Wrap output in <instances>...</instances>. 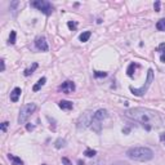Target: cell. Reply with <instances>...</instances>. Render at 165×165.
<instances>
[{"instance_id": "4", "label": "cell", "mask_w": 165, "mask_h": 165, "mask_svg": "<svg viewBox=\"0 0 165 165\" xmlns=\"http://www.w3.org/2000/svg\"><path fill=\"white\" fill-rule=\"evenodd\" d=\"M152 81H154V70H152V68H150V70L147 71V79H146V84L143 85V87H141V88H133V87H130V92H132L134 95H137V97H141V95H143L148 90V88L151 87V83H152Z\"/></svg>"}, {"instance_id": "11", "label": "cell", "mask_w": 165, "mask_h": 165, "mask_svg": "<svg viewBox=\"0 0 165 165\" xmlns=\"http://www.w3.org/2000/svg\"><path fill=\"white\" fill-rule=\"evenodd\" d=\"M90 128L93 129V132H95V133L99 134V133H101V128H102V121H98V120H95V119H92Z\"/></svg>"}, {"instance_id": "36", "label": "cell", "mask_w": 165, "mask_h": 165, "mask_svg": "<svg viewBox=\"0 0 165 165\" xmlns=\"http://www.w3.org/2000/svg\"><path fill=\"white\" fill-rule=\"evenodd\" d=\"M43 165H47V164H43Z\"/></svg>"}, {"instance_id": "24", "label": "cell", "mask_w": 165, "mask_h": 165, "mask_svg": "<svg viewBox=\"0 0 165 165\" xmlns=\"http://www.w3.org/2000/svg\"><path fill=\"white\" fill-rule=\"evenodd\" d=\"M158 52H161L164 54V53H165V43H161V44L159 45V47H158Z\"/></svg>"}, {"instance_id": "28", "label": "cell", "mask_w": 165, "mask_h": 165, "mask_svg": "<svg viewBox=\"0 0 165 165\" xmlns=\"http://www.w3.org/2000/svg\"><path fill=\"white\" fill-rule=\"evenodd\" d=\"M112 165H129L126 163V161H116V163H114Z\"/></svg>"}, {"instance_id": "5", "label": "cell", "mask_w": 165, "mask_h": 165, "mask_svg": "<svg viewBox=\"0 0 165 165\" xmlns=\"http://www.w3.org/2000/svg\"><path fill=\"white\" fill-rule=\"evenodd\" d=\"M31 7L36 8L41 13H44L45 16H50L53 13V5L49 1H47V0H35V1H31Z\"/></svg>"}, {"instance_id": "10", "label": "cell", "mask_w": 165, "mask_h": 165, "mask_svg": "<svg viewBox=\"0 0 165 165\" xmlns=\"http://www.w3.org/2000/svg\"><path fill=\"white\" fill-rule=\"evenodd\" d=\"M21 88H14V89L10 92V101L12 102H18V99H20V95H21Z\"/></svg>"}, {"instance_id": "2", "label": "cell", "mask_w": 165, "mask_h": 165, "mask_svg": "<svg viewBox=\"0 0 165 165\" xmlns=\"http://www.w3.org/2000/svg\"><path fill=\"white\" fill-rule=\"evenodd\" d=\"M126 156L130 160L146 163V161L152 160L154 151L148 147H132L126 151Z\"/></svg>"}, {"instance_id": "35", "label": "cell", "mask_w": 165, "mask_h": 165, "mask_svg": "<svg viewBox=\"0 0 165 165\" xmlns=\"http://www.w3.org/2000/svg\"><path fill=\"white\" fill-rule=\"evenodd\" d=\"M78 165H84V161H81V160H79V161H78Z\"/></svg>"}, {"instance_id": "26", "label": "cell", "mask_w": 165, "mask_h": 165, "mask_svg": "<svg viewBox=\"0 0 165 165\" xmlns=\"http://www.w3.org/2000/svg\"><path fill=\"white\" fill-rule=\"evenodd\" d=\"M8 125H9V123H8V121H4V123H1V132H7Z\"/></svg>"}, {"instance_id": "22", "label": "cell", "mask_w": 165, "mask_h": 165, "mask_svg": "<svg viewBox=\"0 0 165 165\" xmlns=\"http://www.w3.org/2000/svg\"><path fill=\"white\" fill-rule=\"evenodd\" d=\"M65 139H57V142H55V148H61V147H63V146H65Z\"/></svg>"}, {"instance_id": "7", "label": "cell", "mask_w": 165, "mask_h": 165, "mask_svg": "<svg viewBox=\"0 0 165 165\" xmlns=\"http://www.w3.org/2000/svg\"><path fill=\"white\" fill-rule=\"evenodd\" d=\"M60 90H62L66 94H70V93H72L74 90H75V84H74L72 81H65V83H62V85L60 87Z\"/></svg>"}, {"instance_id": "13", "label": "cell", "mask_w": 165, "mask_h": 165, "mask_svg": "<svg viewBox=\"0 0 165 165\" xmlns=\"http://www.w3.org/2000/svg\"><path fill=\"white\" fill-rule=\"evenodd\" d=\"M45 83H47V78H41L40 80H39L35 85H34L32 90H34V92H38V90H40V89H41V87H44Z\"/></svg>"}, {"instance_id": "6", "label": "cell", "mask_w": 165, "mask_h": 165, "mask_svg": "<svg viewBox=\"0 0 165 165\" xmlns=\"http://www.w3.org/2000/svg\"><path fill=\"white\" fill-rule=\"evenodd\" d=\"M35 47L38 48L39 50H41V52H48V43L45 40L44 36H38V38L35 39Z\"/></svg>"}, {"instance_id": "29", "label": "cell", "mask_w": 165, "mask_h": 165, "mask_svg": "<svg viewBox=\"0 0 165 165\" xmlns=\"http://www.w3.org/2000/svg\"><path fill=\"white\" fill-rule=\"evenodd\" d=\"M34 128H35V126H34L32 124H27V125H26V129H27L28 132H31V130H34Z\"/></svg>"}, {"instance_id": "25", "label": "cell", "mask_w": 165, "mask_h": 165, "mask_svg": "<svg viewBox=\"0 0 165 165\" xmlns=\"http://www.w3.org/2000/svg\"><path fill=\"white\" fill-rule=\"evenodd\" d=\"M67 26H68V28H70L71 31L76 30V23H75V22H71V21H70V22L67 23Z\"/></svg>"}, {"instance_id": "30", "label": "cell", "mask_w": 165, "mask_h": 165, "mask_svg": "<svg viewBox=\"0 0 165 165\" xmlns=\"http://www.w3.org/2000/svg\"><path fill=\"white\" fill-rule=\"evenodd\" d=\"M101 164H102V161H101V160H95V161H93V163L89 164V165H101Z\"/></svg>"}, {"instance_id": "34", "label": "cell", "mask_w": 165, "mask_h": 165, "mask_svg": "<svg viewBox=\"0 0 165 165\" xmlns=\"http://www.w3.org/2000/svg\"><path fill=\"white\" fill-rule=\"evenodd\" d=\"M129 130H130L129 128H125V129L123 130V133H125V134H126V133H129Z\"/></svg>"}, {"instance_id": "3", "label": "cell", "mask_w": 165, "mask_h": 165, "mask_svg": "<svg viewBox=\"0 0 165 165\" xmlns=\"http://www.w3.org/2000/svg\"><path fill=\"white\" fill-rule=\"evenodd\" d=\"M36 105L35 103H27L23 105L20 110V115H18V124H25L27 121V119L35 112Z\"/></svg>"}, {"instance_id": "31", "label": "cell", "mask_w": 165, "mask_h": 165, "mask_svg": "<svg viewBox=\"0 0 165 165\" xmlns=\"http://www.w3.org/2000/svg\"><path fill=\"white\" fill-rule=\"evenodd\" d=\"M0 62H1V71H4L5 70V62H4V60H1Z\"/></svg>"}, {"instance_id": "17", "label": "cell", "mask_w": 165, "mask_h": 165, "mask_svg": "<svg viewBox=\"0 0 165 165\" xmlns=\"http://www.w3.org/2000/svg\"><path fill=\"white\" fill-rule=\"evenodd\" d=\"M84 155L87 156V158H94V156L97 155V151L93 150V148H87V150L84 151Z\"/></svg>"}, {"instance_id": "8", "label": "cell", "mask_w": 165, "mask_h": 165, "mask_svg": "<svg viewBox=\"0 0 165 165\" xmlns=\"http://www.w3.org/2000/svg\"><path fill=\"white\" fill-rule=\"evenodd\" d=\"M106 118H107V110H105V108H101V110L95 111L94 115H93V119H95L98 121H103Z\"/></svg>"}, {"instance_id": "33", "label": "cell", "mask_w": 165, "mask_h": 165, "mask_svg": "<svg viewBox=\"0 0 165 165\" xmlns=\"http://www.w3.org/2000/svg\"><path fill=\"white\" fill-rule=\"evenodd\" d=\"M160 61H161V62H165V53H164V54H161V57H160Z\"/></svg>"}, {"instance_id": "9", "label": "cell", "mask_w": 165, "mask_h": 165, "mask_svg": "<svg viewBox=\"0 0 165 165\" xmlns=\"http://www.w3.org/2000/svg\"><path fill=\"white\" fill-rule=\"evenodd\" d=\"M90 114H92V112H85L84 116H81V118H80L79 125H81V123H84V124H83V128H85V126H88V125H90V123H92V119H93V116L90 115Z\"/></svg>"}, {"instance_id": "20", "label": "cell", "mask_w": 165, "mask_h": 165, "mask_svg": "<svg viewBox=\"0 0 165 165\" xmlns=\"http://www.w3.org/2000/svg\"><path fill=\"white\" fill-rule=\"evenodd\" d=\"M156 28H158L159 31H165V18L158 21V23H156Z\"/></svg>"}, {"instance_id": "18", "label": "cell", "mask_w": 165, "mask_h": 165, "mask_svg": "<svg viewBox=\"0 0 165 165\" xmlns=\"http://www.w3.org/2000/svg\"><path fill=\"white\" fill-rule=\"evenodd\" d=\"M90 35H92V32L90 31H85V32H83L81 35H80V41H83V43H85V41H88L89 40V38H90Z\"/></svg>"}, {"instance_id": "12", "label": "cell", "mask_w": 165, "mask_h": 165, "mask_svg": "<svg viewBox=\"0 0 165 165\" xmlns=\"http://www.w3.org/2000/svg\"><path fill=\"white\" fill-rule=\"evenodd\" d=\"M58 106H60V108H62V110H71V108L74 107L72 102H70V101H60Z\"/></svg>"}, {"instance_id": "32", "label": "cell", "mask_w": 165, "mask_h": 165, "mask_svg": "<svg viewBox=\"0 0 165 165\" xmlns=\"http://www.w3.org/2000/svg\"><path fill=\"white\" fill-rule=\"evenodd\" d=\"M160 141H165V133H163V134H160Z\"/></svg>"}, {"instance_id": "1", "label": "cell", "mask_w": 165, "mask_h": 165, "mask_svg": "<svg viewBox=\"0 0 165 165\" xmlns=\"http://www.w3.org/2000/svg\"><path fill=\"white\" fill-rule=\"evenodd\" d=\"M125 115L128 118H130L132 120L142 124L146 130H151L152 128H160L163 125V120H161L160 115L156 111H152L150 108L134 107L128 110L125 112Z\"/></svg>"}, {"instance_id": "27", "label": "cell", "mask_w": 165, "mask_h": 165, "mask_svg": "<svg viewBox=\"0 0 165 165\" xmlns=\"http://www.w3.org/2000/svg\"><path fill=\"white\" fill-rule=\"evenodd\" d=\"M154 8H155L156 12H159V10H160V1H155V4H154Z\"/></svg>"}, {"instance_id": "19", "label": "cell", "mask_w": 165, "mask_h": 165, "mask_svg": "<svg viewBox=\"0 0 165 165\" xmlns=\"http://www.w3.org/2000/svg\"><path fill=\"white\" fill-rule=\"evenodd\" d=\"M135 67H137L135 63H130V65L128 66V70H126L128 76H133V74H134V71H135Z\"/></svg>"}, {"instance_id": "23", "label": "cell", "mask_w": 165, "mask_h": 165, "mask_svg": "<svg viewBox=\"0 0 165 165\" xmlns=\"http://www.w3.org/2000/svg\"><path fill=\"white\" fill-rule=\"evenodd\" d=\"M94 76L95 78H105V76H107V72H103V71H94Z\"/></svg>"}, {"instance_id": "16", "label": "cell", "mask_w": 165, "mask_h": 165, "mask_svg": "<svg viewBox=\"0 0 165 165\" xmlns=\"http://www.w3.org/2000/svg\"><path fill=\"white\" fill-rule=\"evenodd\" d=\"M18 5H20V3L17 1V0H14V1H12L10 3V10H12V13H13V16H17V8H18Z\"/></svg>"}, {"instance_id": "21", "label": "cell", "mask_w": 165, "mask_h": 165, "mask_svg": "<svg viewBox=\"0 0 165 165\" xmlns=\"http://www.w3.org/2000/svg\"><path fill=\"white\" fill-rule=\"evenodd\" d=\"M9 44H16V31H10L9 35Z\"/></svg>"}, {"instance_id": "15", "label": "cell", "mask_w": 165, "mask_h": 165, "mask_svg": "<svg viewBox=\"0 0 165 165\" xmlns=\"http://www.w3.org/2000/svg\"><path fill=\"white\" fill-rule=\"evenodd\" d=\"M38 68V63L36 62H34L32 65H31V67H28V68H26L25 70V76H30L31 74H34V71Z\"/></svg>"}, {"instance_id": "14", "label": "cell", "mask_w": 165, "mask_h": 165, "mask_svg": "<svg viewBox=\"0 0 165 165\" xmlns=\"http://www.w3.org/2000/svg\"><path fill=\"white\" fill-rule=\"evenodd\" d=\"M8 159H9V160L12 161L13 165H23V161L21 160L20 158H17V156L12 155V154H9V155H8Z\"/></svg>"}]
</instances>
